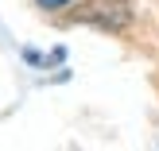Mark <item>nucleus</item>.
<instances>
[{
  "instance_id": "f257e3e1",
  "label": "nucleus",
  "mask_w": 159,
  "mask_h": 151,
  "mask_svg": "<svg viewBox=\"0 0 159 151\" xmlns=\"http://www.w3.org/2000/svg\"><path fill=\"white\" fill-rule=\"evenodd\" d=\"M74 20L93 23V27H105V31H124L132 23V4L128 0H85L74 12Z\"/></svg>"
},
{
  "instance_id": "f03ea898",
  "label": "nucleus",
  "mask_w": 159,
  "mask_h": 151,
  "mask_svg": "<svg viewBox=\"0 0 159 151\" xmlns=\"http://www.w3.org/2000/svg\"><path fill=\"white\" fill-rule=\"evenodd\" d=\"M35 4H39V8H47V12H54V8H66L70 0H35Z\"/></svg>"
}]
</instances>
